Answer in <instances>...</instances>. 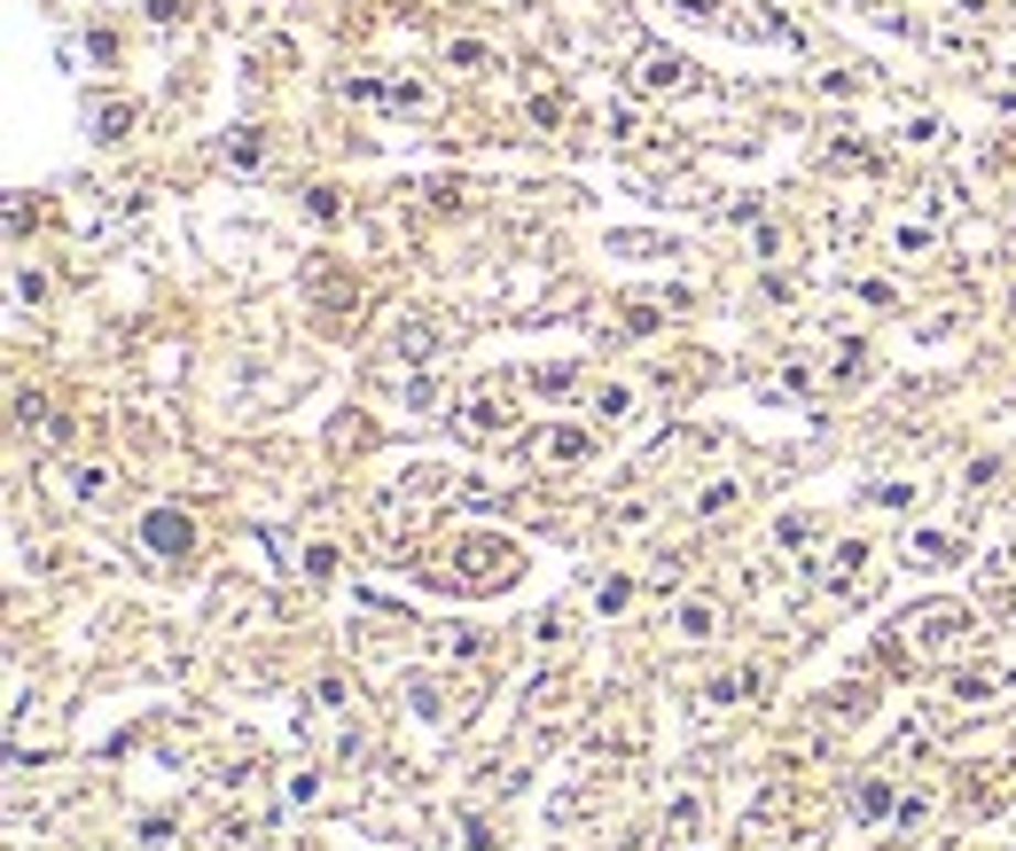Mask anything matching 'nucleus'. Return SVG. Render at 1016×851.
Wrapping results in <instances>:
<instances>
[{
	"label": "nucleus",
	"instance_id": "nucleus-1",
	"mask_svg": "<svg viewBox=\"0 0 1016 851\" xmlns=\"http://www.w3.org/2000/svg\"><path fill=\"white\" fill-rule=\"evenodd\" d=\"M532 454H540L548 469H579L586 454H595V438H586V430H579V422H548V430L532 438Z\"/></svg>",
	"mask_w": 1016,
	"mask_h": 851
},
{
	"label": "nucleus",
	"instance_id": "nucleus-7",
	"mask_svg": "<svg viewBox=\"0 0 1016 851\" xmlns=\"http://www.w3.org/2000/svg\"><path fill=\"white\" fill-rule=\"evenodd\" d=\"M704 696H712V703H750V696H758V672H750V664H735V672H720V679H712Z\"/></svg>",
	"mask_w": 1016,
	"mask_h": 851
},
{
	"label": "nucleus",
	"instance_id": "nucleus-20",
	"mask_svg": "<svg viewBox=\"0 0 1016 851\" xmlns=\"http://www.w3.org/2000/svg\"><path fill=\"white\" fill-rule=\"evenodd\" d=\"M462 843H469V851H493V843H500V836H493V828H485V820H462Z\"/></svg>",
	"mask_w": 1016,
	"mask_h": 851
},
{
	"label": "nucleus",
	"instance_id": "nucleus-4",
	"mask_svg": "<svg viewBox=\"0 0 1016 851\" xmlns=\"http://www.w3.org/2000/svg\"><path fill=\"white\" fill-rule=\"evenodd\" d=\"M63 484H71V508H102L118 477H110V461H71V477H63Z\"/></svg>",
	"mask_w": 1016,
	"mask_h": 851
},
{
	"label": "nucleus",
	"instance_id": "nucleus-13",
	"mask_svg": "<svg viewBox=\"0 0 1016 851\" xmlns=\"http://www.w3.org/2000/svg\"><path fill=\"white\" fill-rule=\"evenodd\" d=\"M922 250H930V227H891V259H922Z\"/></svg>",
	"mask_w": 1016,
	"mask_h": 851
},
{
	"label": "nucleus",
	"instance_id": "nucleus-3",
	"mask_svg": "<svg viewBox=\"0 0 1016 851\" xmlns=\"http://www.w3.org/2000/svg\"><path fill=\"white\" fill-rule=\"evenodd\" d=\"M634 87H641V95H681V87H689V63H681V55H664V47H641Z\"/></svg>",
	"mask_w": 1016,
	"mask_h": 851
},
{
	"label": "nucleus",
	"instance_id": "nucleus-10",
	"mask_svg": "<svg viewBox=\"0 0 1016 851\" xmlns=\"http://www.w3.org/2000/svg\"><path fill=\"white\" fill-rule=\"evenodd\" d=\"M735 508H743V492H735V484H704V492H696V516H712V524H720V516H735Z\"/></svg>",
	"mask_w": 1016,
	"mask_h": 851
},
{
	"label": "nucleus",
	"instance_id": "nucleus-6",
	"mask_svg": "<svg viewBox=\"0 0 1016 851\" xmlns=\"http://www.w3.org/2000/svg\"><path fill=\"white\" fill-rule=\"evenodd\" d=\"M133 118H141L133 102H95V118H87V126H95V141H126V133H133Z\"/></svg>",
	"mask_w": 1016,
	"mask_h": 851
},
{
	"label": "nucleus",
	"instance_id": "nucleus-18",
	"mask_svg": "<svg viewBox=\"0 0 1016 851\" xmlns=\"http://www.w3.org/2000/svg\"><path fill=\"white\" fill-rule=\"evenodd\" d=\"M907 141H922V149H939V141H947V126H939V118H915V126H907Z\"/></svg>",
	"mask_w": 1016,
	"mask_h": 851
},
{
	"label": "nucleus",
	"instance_id": "nucleus-8",
	"mask_svg": "<svg viewBox=\"0 0 1016 851\" xmlns=\"http://www.w3.org/2000/svg\"><path fill=\"white\" fill-rule=\"evenodd\" d=\"M431 345H439L431 320H399V328H391V352H399V360H431Z\"/></svg>",
	"mask_w": 1016,
	"mask_h": 851
},
{
	"label": "nucleus",
	"instance_id": "nucleus-17",
	"mask_svg": "<svg viewBox=\"0 0 1016 851\" xmlns=\"http://www.w3.org/2000/svg\"><path fill=\"white\" fill-rule=\"evenodd\" d=\"M313 711H345V679H321V688H313Z\"/></svg>",
	"mask_w": 1016,
	"mask_h": 851
},
{
	"label": "nucleus",
	"instance_id": "nucleus-11",
	"mask_svg": "<svg viewBox=\"0 0 1016 851\" xmlns=\"http://www.w3.org/2000/svg\"><path fill=\"white\" fill-rule=\"evenodd\" d=\"M595 414H603V422H626V414H634V383H603V391H595Z\"/></svg>",
	"mask_w": 1016,
	"mask_h": 851
},
{
	"label": "nucleus",
	"instance_id": "nucleus-19",
	"mask_svg": "<svg viewBox=\"0 0 1016 851\" xmlns=\"http://www.w3.org/2000/svg\"><path fill=\"white\" fill-rule=\"evenodd\" d=\"M227 156H235V164H259V133H250V126H242V133L227 141Z\"/></svg>",
	"mask_w": 1016,
	"mask_h": 851
},
{
	"label": "nucleus",
	"instance_id": "nucleus-14",
	"mask_svg": "<svg viewBox=\"0 0 1016 851\" xmlns=\"http://www.w3.org/2000/svg\"><path fill=\"white\" fill-rule=\"evenodd\" d=\"M947 555H954V547H947L939 532H915V539H907V563H947Z\"/></svg>",
	"mask_w": 1016,
	"mask_h": 851
},
{
	"label": "nucleus",
	"instance_id": "nucleus-12",
	"mask_svg": "<svg viewBox=\"0 0 1016 851\" xmlns=\"http://www.w3.org/2000/svg\"><path fill=\"white\" fill-rule=\"evenodd\" d=\"M853 805H861V820H884L899 797H891V782H861V797H853Z\"/></svg>",
	"mask_w": 1016,
	"mask_h": 851
},
{
	"label": "nucleus",
	"instance_id": "nucleus-5",
	"mask_svg": "<svg viewBox=\"0 0 1016 851\" xmlns=\"http://www.w3.org/2000/svg\"><path fill=\"white\" fill-rule=\"evenodd\" d=\"M672 633H681V641H712V633H720V602H704V593L672 602Z\"/></svg>",
	"mask_w": 1016,
	"mask_h": 851
},
{
	"label": "nucleus",
	"instance_id": "nucleus-16",
	"mask_svg": "<svg viewBox=\"0 0 1016 851\" xmlns=\"http://www.w3.org/2000/svg\"><path fill=\"white\" fill-rule=\"evenodd\" d=\"M829 570H836V578H853V570H868V547H861V539H853V547H836V555H829Z\"/></svg>",
	"mask_w": 1016,
	"mask_h": 851
},
{
	"label": "nucleus",
	"instance_id": "nucleus-15",
	"mask_svg": "<svg viewBox=\"0 0 1016 851\" xmlns=\"http://www.w3.org/2000/svg\"><path fill=\"white\" fill-rule=\"evenodd\" d=\"M431 648H439V656H454V664H462V656H485V641H469V633H439Z\"/></svg>",
	"mask_w": 1016,
	"mask_h": 851
},
{
	"label": "nucleus",
	"instance_id": "nucleus-9",
	"mask_svg": "<svg viewBox=\"0 0 1016 851\" xmlns=\"http://www.w3.org/2000/svg\"><path fill=\"white\" fill-rule=\"evenodd\" d=\"M446 63L477 78V70H493V47H485V40H446Z\"/></svg>",
	"mask_w": 1016,
	"mask_h": 851
},
{
	"label": "nucleus",
	"instance_id": "nucleus-2",
	"mask_svg": "<svg viewBox=\"0 0 1016 851\" xmlns=\"http://www.w3.org/2000/svg\"><path fill=\"white\" fill-rule=\"evenodd\" d=\"M141 539H149V555H188V547H196V524L181 516V508H149V516H141Z\"/></svg>",
	"mask_w": 1016,
	"mask_h": 851
}]
</instances>
